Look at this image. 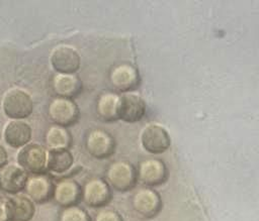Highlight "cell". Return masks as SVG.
<instances>
[{
	"label": "cell",
	"mask_w": 259,
	"mask_h": 221,
	"mask_svg": "<svg viewBox=\"0 0 259 221\" xmlns=\"http://www.w3.org/2000/svg\"><path fill=\"white\" fill-rule=\"evenodd\" d=\"M33 99L24 89L13 87L2 96L1 108L9 120H25L33 111Z\"/></svg>",
	"instance_id": "6da1fadb"
},
{
	"label": "cell",
	"mask_w": 259,
	"mask_h": 221,
	"mask_svg": "<svg viewBox=\"0 0 259 221\" xmlns=\"http://www.w3.org/2000/svg\"><path fill=\"white\" fill-rule=\"evenodd\" d=\"M47 161L48 148L37 142H29L16 153V163L28 175L46 173Z\"/></svg>",
	"instance_id": "7a4b0ae2"
},
{
	"label": "cell",
	"mask_w": 259,
	"mask_h": 221,
	"mask_svg": "<svg viewBox=\"0 0 259 221\" xmlns=\"http://www.w3.org/2000/svg\"><path fill=\"white\" fill-rule=\"evenodd\" d=\"M106 182L118 192L132 190L137 183V171L127 160H115L111 162L105 173Z\"/></svg>",
	"instance_id": "3957f363"
},
{
	"label": "cell",
	"mask_w": 259,
	"mask_h": 221,
	"mask_svg": "<svg viewBox=\"0 0 259 221\" xmlns=\"http://www.w3.org/2000/svg\"><path fill=\"white\" fill-rule=\"evenodd\" d=\"M50 64L56 73L76 74L81 66V57L75 46L62 43L51 50Z\"/></svg>",
	"instance_id": "277c9868"
},
{
	"label": "cell",
	"mask_w": 259,
	"mask_h": 221,
	"mask_svg": "<svg viewBox=\"0 0 259 221\" xmlns=\"http://www.w3.org/2000/svg\"><path fill=\"white\" fill-rule=\"evenodd\" d=\"M48 116L53 124L68 127L78 121L80 110L74 99L56 96L48 105Z\"/></svg>",
	"instance_id": "5b68a950"
},
{
	"label": "cell",
	"mask_w": 259,
	"mask_h": 221,
	"mask_svg": "<svg viewBox=\"0 0 259 221\" xmlns=\"http://www.w3.org/2000/svg\"><path fill=\"white\" fill-rule=\"evenodd\" d=\"M131 204L135 213L144 219L154 218L162 208V200L159 193L149 187L136 191L132 196Z\"/></svg>",
	"instance_id": "8992f818"
},
{
	"label": "cell",
	"mask_w": 259,
	"mask_h": 221,
	"mask_svg": "<svg viewBox=\"0 0 259 221\" xmlns=\"http://www.w3.org/2000/svg\"><path fill=\"white\" fill-rule=\"evenodd\" d=\"M111 198V188L102 178H90L82 186V201L91 208H102L110 202Z\"/></svg>",
	"instance_id": "52a82bcc"
},
{
	"label": "cell",
	"mask_w": 259,
	"mask_h": 221,
	"mask_svg": "<svg viewBox=\"0 0 259 221\" xmlns=\"http://www.w3.org/2000/svg\"><path fill=\"white\" fill-rule=\"evenodd\" d=\"M85 148L95 158H107L115 150V140L108 131L102 128H93L86 134Z\"/></svg>",
	"instance_id": "ba28073f"
},
{
	"label": "cell",
	"mask_w": 259,
	"mask_h": 221,
	"mask_svg": "<svg viewBox=\"0 0 259 221\" xmlns=\"http://www.w3.org/2000/svg\"><path fill=\"white\" fill-rule=\"evenodd\" d=\"M109 82L116 91L126 93L137 89L141 83L139 71L128 63L115 65L109 72Z\"/></svg>",
	"instance_id": "9c48e42d"
},
{
	"label": "cell",
	"mask_w": 259,
	"mask_h": 221,
	"mask_svg": "<svg viewBox=\"0 0 259 221\" xmlns=\"http://www.w3.org/2000/svg\"><path fill=\"white\" fill-rule=\"evenodd\" d=\"M168 178L166 164L158 158H146L140 161L137 179L146 187H156L164 184Z\"/></svg>",
	"instance_id": "30bf717a"
},
{
	"label": "cell",
	"mask_w": 259,
	"mask_h": 221,
	"mask_svg": "<svg viewBox=\"0 0 259 221\" xmlns=\"http://www.w3.org/2000/svg\"><path fill=\"white\" fill-rule=\"evenodd\" d=\"M52 199L62 208L78 205L82 200V187L72 178H62L54 183Z\"/></svg>",
	"instance_id": "8fae6325"
},
{
	"label": "cell",
	"mask_w": 259,
	"mask_h": 221,
	"mask_svg": "<svg viewBox=\"0 0 259 221\" xmlns=\"http://www.w3.org/2000/svg\"><path fill=\"white\" fill-rule=\"evenodd\" d=\"M4 142L15 149H19L31 142L32 128L25 120H8L2 130Z\"/></svg>",
	"instance_id": "7c38bea8"
},
{
	"label": "cell",
	"mask_w": 259,
	"mask_h": 221,
	"mask_svg": "<svg viewBox=\"0 0 259 221\" xmlns=\"http://www.w3.org/2000/svg\"><path fill=\"white\" fill-rule=\"evenodd\" d=\"M143 147L150 153L159 154L166 151L171 143L168 131L159 124L147 125L141 135Z\"/></svg>",
	"instance_id": "4fadbf2b"
},
{
	"label": "cell",
	"mask_w": 259,
	"mask_h": 221,
	"mask_svg": "<svg viewBox=\"0 0 259 221\" xmlns=\"http://www.w3.org/2000/svg\"><path fill=\"white\" fill-rule=\"evenodd\" d=\"M23 191L34 203H46L53 198L54 182L46 173L28 175Z\"/></svg>",
	"instance_id": "5bb4252c"
},
{
	"label": "cell",
	"mask_w": 259,
	"mask_h": 221,
	"mask_svg": "<svg viewBox=\"0 0 259 221\" xmlns=\"http://www.w3.org/2000/svg\"><path fill=\"white\" fill-rule=\"evenodd\" d=\"M5 203L8 221H30L35 215V203L25 194L11 195Z\"/></svg>",
	"instance_id": "9a60e30c"
},
{
	"label": "cell",
	"mask_w": 259,
	"mask_h": 221,
	"mask_svg": "<svg viewBox=\"0 0 259 221\" xmlns=\"http://www.w3.org/2000/svg\"><path fill=\"white\" fill-rule=\"evenodd\" d=\"M28 174L17 163H7L0 169V190L15 195L24 190Z\"/></svg>",
	"instance_id": "2e32d148"
},
{
	"label": "cell",
	"mask_w": 259,
	"mask_h": 221,
	"mask_svg": "<svg viewBox=\"0 0 259 221\" xmlns=\"http://www.w3.org/2000/svg\"><path fill=\"white\" fill-rule=\"evenodd\" d=\"M146 113L144 99L135 92H126L119 95V119L125 122H138Z\"/></svg>",
	"instance_id": "e0dca14e"
},
{
	"label": "cell",
	"mask_w": 259,
	"mask_h": 221,
	"mask_svg": "<svg viewBox=\"0 0 259 221\" xmlns=\"http://www.w3.org/2000/svg\"><path fill=\"white\" fill-rule=\"evenodd\" d=\"M52 88L56 96L74 99L82 91V82L76 74L56 73L52 79Z\"/></svg>",
	"instance_id": "ac0fdd59"
},
{
	"label": "cell",
	"mask_w": 259,
	"mask_h": 221,
	"mask_svg": "<svg viewBox=\"0 0 259 221\" xmlns=\"http://www.w3.org/2000/svg\"><path fill=\"white\" fill-rule=\"evenodd\" d=\"M96 114L104 122L119 119V95L114 92H104L96 100Z\"/></svg>",
	"instance_id": "d6986e66"
},
{
	"label": "cell",
	"mask_w": 259,
	"mask_h": 221,
	"mask_svg": "<svg viewBox=\"0 0 259 221\" xmlns=\"http://www.w3.org/2000/svg\"><path fill=\"white\" fill-rule=\"evenodd\" d=\"M74 164V155L69 149H48L47 172L54 175H63L69 172Z\"/></svg>",
	"instance_id": "ffe728a7"
},
{
	"label": "cell",
	"mask_w": 259,
	"mask_h": 221,
	"mask_svg": "<svg viewBox=\"0 0 259 221\" xmlns=\"http://www.w3.org/2000/svg\"><path fill=\"white\" fill-rule=\"evenodd\" d=\"M46 147L51 149H69L72 144V135L67 127L52 124L45 133Z\"/></svg>",
	"instance_id": "44dd1931"
},
{
	"label": "cell",
	"mask_w": 259,
	"mask_h": 221,
	"mask_svg": "<svg viewBox=\"0 0 259 221\" xmlns=\"http://www.w3.org/2000/svg\"><path fill=\"white\" fill-rule=\"evenodd\" d=\"M58 221H92L89 213L79 205L64 207L61 209Z\"/></svg>",
	"instance_id": "7402d4cb"
},
{
	"label": "cell",
	"mask_w": 259,
	"mask_h": 221,
	"mask_svg": "<svg viewBox=\"0 0 259 221\" xmlns=\"http://www.w3.org/2000/svg\"><path fill=\"white\" fill-rule=\"evenodd\" d=\"M92 221H123L120 214L113 209H101L99 210Z\"/></svg>",
	"instance_id": "603a6c76"
},
{
	"label": "cell",
	"mask_w": 259,
	"mask_h": 221,
	"mask_svg": "<svg viewBox=\"0 0 259 221\" xmlns=\"http://www.w3.org/2000/svg\"><path fill=\"white\" fill-rule=\"evenodd\" d=\"M8 163V152L4 145L0 142V169Z\"/></svg>",
	"instance_id": "cb8c5ba5"
},
{
	"label": "cell",
	"mask_w": 259,
	"mask_h": 221,
	"mask_svg": "<svg viewBox=\"0 0 259 221\" xmlns=\"http://www.w3.org/2000/svg\"><path fill=\"white\" fill-rule=\"evenodd\" d=\"M0 221H8L5 200H0Z\"/></svg>",
	"instance_id": "d4e9b609"
}]
</instances>
